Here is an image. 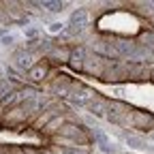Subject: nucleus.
Returning <instances> with one entry per match:
<instances>
[{
    "label": "nucleus",
    "mask_w": 154,
    "mask_h": 154,
    "mask_svg": "<svg viewBox=\"0 0 154 154\" xmlns=\"http://www.w3.org/2000/svg\"><path fill=\"white\" fill-rule=\"evenodd\" d=\"M131 131L137 135H148L150 131H154V111L135 107L131 111Z\"/></svg>",
    "instance_id": "nucleus-1"
},
{
    "label": "nucleus",
    "mask_w": 154,
    "mask_h": 154,
    "mask_svg": "<svg viewBox=\"0 0 154 154\" xmlns=\"http://www.w3.org/2000/svg\"><path fill=\"white\" fill-rule=\"evenodd\" d=\"M51 75V66L43 60V58H38V60L24 73V82L30 84V86H38V84H43L47 82V77Z\"/></svg>",
    "instance_id": "nucleus-2"
},
{
    "label": "nucleus",
    "mask_w": 154,
    "mask_h": 154,
    "mask_svg": "<svg viewBox=\"0 0 154 154\" xmlns=\"http://www.w3.org/2000/svg\"><path fill=\"white\" fill-rule=\"evenodd\" d=\"M105 62H107V58H103V56H99V54H94V51H88L86 60H84V71H82V75H88V77L99 79L101 73H103Z\"/></svg>",
    "instance_id": "nucleus-3"
},
{
    "label": "nucleus",
    "mask_w": 154,
    "mask_h": 154,
    "mask_svg": "<svg viewBox=\"0 0 154 154\" xmlns=\"http://www.w3.org/2000/svg\"><path fill=\"white\" fill-rule=\"evenodd\" d=\"M107 101H109V96L101 94V92H96L94 96H90L88 103H86V111L90 116H94V118H101L103 120V116H105V109H107Z\"/></svg>",
    "instance_id": "nucleus-4"
},
{
    "label": "nucleus",
    "mask_w": 154,
    "mask_h": 154,
    "mask_svg": "<svg viewBox=\"0 0 154 154\" xmlns=\"http://www.w3.org/2000/svg\"><path fill=\"white\" fill-rule=\"evenodd\" d=\"M26 7H38V9H47L51 13H62L66 9V2H60V0H41V2H26Z\"/></svg>",
    "instance_id": "nucleus-5"
},
{
    "label": "nucleus",
    "mask_w": 154,
    "mask_h": 154,
    "mask_svg": "<svg viewBox=\"0 0 154 154\" xmlns=\"http://www.w3.org/2000/svg\"><path fill=\"white\" fill-rule=\"evenodd\" d=\"M109 92H111V99H122V96L126 94V86H124V84L109 86Z\"/></svg>",
    "instance_id": "nucleus-6"
},
{
    "label": "nucleus",
    "mask_w": 154,
    "mask_h": 154,
    "mask_svg": "<svg viewBox=\"0 0 154 154\" xmlns=\"http://www.w3.org/2000/svg\"><path fill=\"white\" fill-rule=\"evenodd\" d=\"M64 28H66V24H62V22H51L47 30H49V34H62Z\"/></svg>",
    "instance_id": "nucleus-7"
},
{
    "label": "nucleus",
    "mask_w": 154,
    "mask_h": 154,
    "mask_svg": "<svg viewBox=\"0 0 154 154\" xmlns=\"http://www.w3.org/2000/svg\"><path fill=\"white\" fill-rule=\"evenodd\" d=\"M24 34H26V41H30V38H38V28L36 26H24Z\"/></svg>",
    "instance_id": "nucleus-8"
},
{
    "label": "nucleus",
    "mask_w": 154,
    "mask_h": 154,
    "mask_svg": "<svg viewBox=\"0 0 154 154\" xmlns=\"http://www.w3.org/2000/svg\"><path fill=\"white\" fill-rule=\"evenodd\" d=\"M11 43H15V36L13 34H5L2 38H0V45H11Z\"/></svg>",
    "instance_id": "nucleus-9"
},
{
    "label": "nucleus",
    "mask_w": 154,
    "mask_h": 154,
    "mask_svg": "<svg viewBox=\"0 0 154 154\" xmlns=\"http://www.w3.org/2000/svg\"><path fill=\"white\" fill-rule=\"evenodd\" d=\"M150 82H152V84H154V64H152V66H150Z\"/></svg>",
    "instance_id": "nucleus-10"
},
{
    "label": "nucleus",
    "mask_w": 154,
    "mask_h": 154,
    "mask_svg": "<svg viewBox=\"0 0 154 154\" xmlns=\"http://www.w3.org/2000/svg\"><path fill=\"white\" fill-rule=\"evenodd\" d=\"M146 139H152V141H154V131H150V133L146 135Z\"/></svg>",
    "instance_id": "nucleus-11"
},
{
    "label": "nucleus",
    "mask_w": 154,
    "mask_h": 154,
    "mask_svg": "<svg viewBox=\"0 0 154 154\" xmlns=\"http://www.w3.org/2000/svg\"><path fill=\"white\" fill-rule=\"evenodd\" d=\"M120 154H135V152H120Z\"/></svg>",
    "instance_id": "nucleus-12"
}]
</instances>
